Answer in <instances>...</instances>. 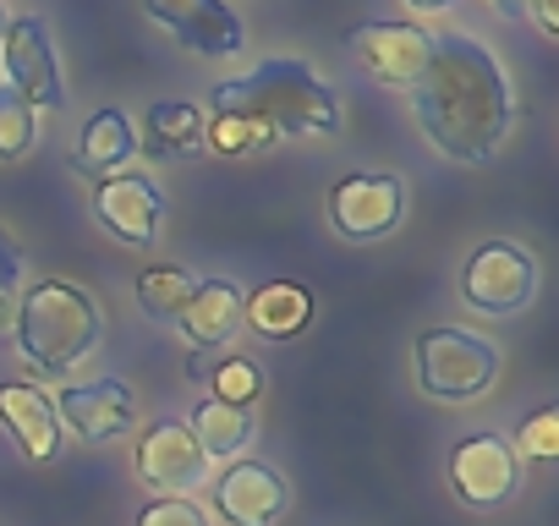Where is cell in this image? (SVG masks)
Listing matches in <instances>:
<instances>
[{
	"instance_id": "cell-1",
	"label": "cell",
	"mask_w": 559,
	"mask_h": 526,
	"mask_svg": "<svg viewBox=\"0 0 559 526\" xmlns=\"http://www.w3.org/2000/svg\"><path fill=\"white\" fill-rule=\"evenodd\" d=\"M412 105H417L428 143L461 165L493 159L515 127V99H510L504 67L472 34L433 39V56H428L423 77L412 83Z\"/></svg>"
},
{
	"instance_id": "cell-2",
	"label": "cell",
	"mask_w": 559,
	"mask_h": 526,
	"mask_svg": "<svg viewBox=\"0 0 559 526\" xmlns=\"http://www.w3.org/2000/svg\"><path fill=\"white\" fill-rule=\"evenodd\" d=\"M214 116H252L274 138H324L341 127V99L308 61H263L214 88Z\"/></svg>"
},
{
	"instance_id": "cell-3",
	"label": "cell",
	"mask_w": 559,
	"mask_h": 526,
	"mask_svg": "<svg viewBox=\"0 0 559 526\" xmlns=\"http://www.w3.org/2000/svg\"><path fill=\"white\" fill-rule=\"evenodd\" d=\"M99 302L72 280H39L17 302V351L34 373H67L99 346Z\"/></svg>"
},
{
	"instance_id": "cell-4",
	"label": "cell",
	"mask_w": 559,
	"mask_h": 526,
	"mask_svg": "<svg viewBox=\"0 0 559 526\" xmlns=\"http://www.w3.org/2000/svg\"><path fill=\"white\" fill-rule=\"evenodd\" d=\"M412 362H417V384L433 395V401H477L493 373H499V351L488 335H472V330H455V324H439V330H423L417 346H412Z\"/></svg>"
},
{
	"instance_id": "cell-5",
	"label": "cell",
	"mask_w": 559,
	"mask_h": 526,
	"mask_svg": "<svg viewBox=\"0 0 559 526\" xmlns=\"http://www.w3.org/2000/svg\"><path fill=\"white\" fill-rule=\"evenodd\" d=\"M532 291H537V263L515 241H483L461 263V297H466V308H477L488 319L521 313L532 302Z\"/></svg>"
},
{
	"instance_id": "cell-6",
	"label": "cell",
	"mask_w": 559,
	"mask_h": 526,
	"mask_svg": "<svg viewBox=\"0 0 559 526\" xmlns=\"http://www.w3.org/2000/svg\"><path fill=\"white\" fill-rule=\"evenodd\" d=\"M401 214H406V187L390 170H357L330 187V225L352 241L390 236L401 225Z\"/></svg>"
},
{
	"instance_id": "cell-7",
	"label": "cell",
	"mask_w": 559,
	"mask_h": 526,
	"mask_svg": "<svg viewBox=\"0 0 559 526\" xmlns=\"http://www.w3.org/2000/svg\"><path fill=\"white\" fill-rule=\"evenodd\" d=\"M450 482H455L461 504L493 510V504H504L521 488V455L499 433H466L450 450Z\"/></svg>"
},
{
	"instance_id": "cell-8",
	"label": "cell",
	"mask_w": 559,
	"mask_h": 526,
	"mask_svg": "<svg viewBox=\"0 0 559 526\" xmlns=\"http://www.w3.org/2000/svg\"><path fill=\"white\" fill-rule=\"evenodd\" d=\"M56 406V422L67 433H78L83 444H105V439H121L132 422H138V390L121 384V379H94V384H67L50 395Z\"/></svg>"
},
{
	"instance_id": "cell-9",
	"label": "cell",
	"mask_w": 559,
	"mask_h": 526,
	"mask_svg": "<svg viewBox=\"0 0 559 526\" xmlns=\"http://www.w3.org/2000/svg\"><path fill=\"white\" fill-rule=\"evenodd\" d=\"M0 61H7L12 94L28 110H56L61 105V67H56L45 17H12L7 39H0Z\"/></svg>"
},
{
	"instance_id": "cell-10",
	"label": "cell",
	"mask_w": 559,
	"mask_h": 526,
	"mask_svg": "<svg viewBox=\"0 0 559 526\" xmlns=\"http://www.w3.org/2000/svg\"><path fill=\"white\" fill-rule=\"evenodd\" d=\"M94 214L121 247H154L165 225V192L148 176H99L94 187Z\"/></svg>"
},
{
	"instance_id": "cell-11",
	"label": "cell",
	"mask_w": 559,
	"mask_h": 526,
	"mask_svg": "<svg viewBox=\"0 0 559 526\" xmlns=\"http://www.w3.org/2000/svg\"><path fill=\"white\" fill-rule=\"evenodd\" d=\"M132 466H138V477H143L154 493H176V499L209 477V455L198 450V439H192L187 422H154V428L138 439Z\"/></svg>"
},
{
	"instance_id": "cell-12",
	"label": "cell",
	"mask_w": 559,
	"mask_h": 526,
	"mask_svg": "<svg viewBox=\"0 0 559 526\" xmlns=\"http://www.w3.org/2000/svg\"><path fill=\"white\" fill-rule=\"evenodd\" d=\"M148 17L165 34H176L192 56H209V61H225L247 45V34L225 0H148Z\"/></svg>"
},
{
	"instance_id": "cell-13",
	"label": "cell",
	"mask_w": 559,
	"mask_h": 526,
	"mask_svg": "<svg viewBox=\"0 0 559 526\" xmlns=\"http://www.w3.org/2000/svg\"><path fill=\"white\" fill-rule=\"evenodd\" d=\"M352 56L390 88H412L433 56V34L412 28V23H362L352 28Z\"/></svg>"
},
{
	"instance_id": "cell-14",
	"label": "cell",
	"mask_w": 559,
	"mask_h": 526,
	"mask_svg": "<svg viewBox=\"0 0 559 526\" xmlns=\"http://www.w3.org/2000/svg\"><path fill=\"white\" fill-rule=\"evenodd\" d=\"M292 504V488L274 466L263 461H230L225 477L214 482V510L230 521V526H274Z\"/></svg>"
},
{
	"instance_id": "cell-15",
	"label": "cell",
	"mask_w": 559,
	"mask_h": 526,
	"mask_svg": "<svg viewBox=\"0 0 559 526\" xmlns=\"http://www.w3.org/2000/svg\"><path fill=\"white\" fill-rule=\"evenodd\" d=\"M0 422H7V433L17 439V450L28 461H56L61 455V422H56V406L39 384H0Z\"/></svg>"
},
{
	"instance_id": "cell-16",
	"label": "cell",
	"mask_w": 559,
	"mask_h": 526,
	"mask_svg": "<svg viewBox=\"0 0 559 526\" xmlns=\"http://www.w3.org/2000/svg\"><path fill=\"white\" fill-rule=\"evenodd\" d=\"M241 324H252L269 340H297L313 324V291L297 280H269L252 297H241Z\"/></svg>"
},
{
	"instance_id": "cell-17",
	"label": "cell",
	"mask_w": 559,
	"mask_h": 526,
	"mask_svg": "<svg viewBox=\"0 0 559 526\" xmlns=\"http://www.w3.org/2000/svg\"><path fill=\"white\" fill-rule=\"evenodd\" d=\"M176 324L187 330L192 346L219 351V346L241 330V291H236L230 280H198V291H192V302L181 308Z\"/></svg>"
},
{
	"instance_id": "cell-18",
	"label": "cell",
	"mask_w": 559,
	"mask_h": 526,
	"mask_svg": "<svg viewBox=\"0 0 559 526\" xmlns=\"http://www.w3.org/2000/svg\"><path fill=\"white\" fill-rule=\"evenodd\" d=\"M148 159H181L203 148V110L187 99H159L148 110V138L138 143Z\"/></svg>"
},
{
	"instance_id": "cell-19",
	"label": "cell",
	"mask_w": 559,
	"mask_h": 526,
	"mask_svg": "<svg viewBox=\"0 0 559 526\" xmlns=\"http://www.w3.org/2000/svg\"><path fill=\"white\" fill-rule=\"evenodd\" d=\"M192 439H198V450L209 455V461H236L247 444H252V411L247 406H225V401H198V411H192Z\"/></svg>"
},
{
	"instance_id": "cell-20",
	"label": "cell",
	"mask_w": 559,
	"mask_h": 526,
	"mask_svg": "<svg viewBox=\"0 0 559 526\" xmlns=\"http://www.w3.org/2000/svg\"><path fill=\"white\" fill-rule=\"evenodd\" d=\"M138 154V132L121 110H99L88 127H83V143H78V170L88 176H116L127 159Z\"/></svg>"
},
{
	"instance_id": "cell-21",
	"label": "cell",
	"mask_w": 559,
	"mask_h": 526,
	"mask_svg": "<svg viewBox=\"0 0 559 526\" xmlns=\"http://www.w3.org/2000/svg\"><path fill=\"white\" fill-rule=\"evenodd\" d=\"M192 291H198V280L187 275V270H143L138 275V308L154 319V324H176L181 319V308L192 302Z\"/></svg>"
},
{
	"instance_id": "cell-22",
	"label": "cell",
	"mask_w": 559,
	"mask_h": 526,
	"mask_svg": "<svg viewBox=\"0 0 559 526\" xmlns=\"http://www.w3.org/2000/svg\"><path fill=\"white\" fill-rule=\"evenodd\" d=\"M274 143V132L252 116H214L203 121V148H219V154H263Z\"/></svg>"
},
{
	"instance_id": "cell-23",
	"label": "cell",
	"mask_w": 559,
	"mask_h": 526,
	"mask_svg": "<svg viewBox=\"0 0 559 526\" xmlns=\"http://www.w3.org/2000/svg\"><path fill=\"white\" fill-rule=\"evenodd\" d=\"M34 143H39L34 110L12 88H0V159H23V154H34Z\"/></svg>"
},
{
	"instance_id": "cell-24",
	"label": "cell",
	"mask_w": 559,
	"mask_h": 526,
	"mask_svg": "<svg viewBox=\"0 0 559 526\" xmlns=\"http://www.w3.org/2000/svg\"><path fill=\"white\" fill-rule=\"evenodd\" d=\"M209 384H214V401H225V406H252L263 395V373L252 357H219Z\"/></svg>"
},
{
	"instance_id": "cell-25",
	"label": "cell",
	"mask_w": 559,
	"mask_h": 526,
	"mask_svg": "<svg viewBox=\"0 0 559 526\" xmlns=\"http://www.w3.org/2000/svg\"><path fill=\"white\" fill-rule=\"evenodd\" d=\"M510 450L526 455V461H554V455H559V411H554V406L532 411V417L521 422V433H515Z\"/></svg>"
},
{
	"instance_id": "cell-26",
	"label": "cell",
	"mask_w": 559,
	"mask_h": 526,
	"mask_svg": "<svg viewBox=\"0 0 559 526\" xmlns=\"http://www.w3.org/2000/svg\"><path fill=\"white\" fill-rule=\"evenodd\" d=\"M138 526H209V515L192 504V499H176V493H159L143 515H138Z\"/></svg>"
},
{
	"instance_id": "cell-27",
	"label": "cell",
	"mask_w": 559,
	"mask_h": 526,
	"mask_svg": "<svg viewBox=\"0 0 559 526\" xmlns=\"http://www.w3.org/2000/svg\"><path fill=\"white\" fill-rule=\"evenodd\" d=\"M17 275H23V252L12 247V236L0 230V291H12L17 286Z\"/></svg>"
},
{
	"instance_id": "cell-28",
	"label": "cell",
	"mask_w": 559,
	"mask_h": 526,
	"mask_svg": "<svg viewBox=\"0 0 559 526\" xmlns=\"http://www.w3.org/2000/svg\"><path fill=\"white\" fill-rule=\"evenodd\" d=\"M214 368H219V351H209V346H198V351L187 357V379H192V384H209Z\"/></svg>"
},
{
	"instance_id": "cell-29",
	"label": "cell",
	"mask_w": 559,
	"mask_h": 526,
	"mask_svg": "<svg viewBox=\"0 0 559 526\" xmlns=\"http://www.w3.org/2000/svg\"><path fill=\"white\" fill-rule=\"evenodd\" d=\"M526 12L537 17V28H543L548 39L559 34V0H526Z\"/></svg>"
},
{
	"instance_id": "cell-30",
	"label": "cell",
	"mask_w": 559,
	"mask_h": 526,
	"mask_svg": "<svg viewBox=\"0 0 559 526\" xmlns=\"http://www.w3.org/2000/svg\"><path fill=\"white\" fill-rule=\"evenodd\" d=\"M12 324H17V297L0 291V330H12Z\"/></svg>"
},
{
	"instance_id": "cell-31",
	"label": "cell",
	"mask_w": 559,
	"mask_h": 526,
	"mask_svg": "<svg viewBox=\"0 0 559 526\" xmlns=\"http://www.w3.org/2000/svg\"><path fill=\"white\" fill-rule=\"evenodd\" d=\"M406 7H412V12H450L455 0H406Z\"/></svg>"
},
{
	"instance_id": "cell-32",
	"label": "cell",
	"mask_w": 559,
	"mask_h": 526,
	"mask_svg": "<svg viewBox=\"0 0 559 526\" xmlns=\"http://www.w3.org/2000/svg\"><path fill=\"white\" fill-rule=\"evenodd\" d=\"M493 7H499L504 17H521V12H526V0H493Z\"/></svg>"
},
{
	"instance_id": "cell-33",
	"label": "cell",
	"mask_w": 559,
	"mask_h": 526,
	"mask_svg": "<svg viewBox=\"0 0 559 526\" xmlns=\"http://www.w3.org/2000/svg\"><path fill=\"white\" fill-rule=\"evenodd\" d=\"M7 23H12V17H7V7H0V39H7Z\"/></svg>"
}]
</instances>
